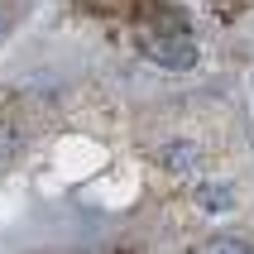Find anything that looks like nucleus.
Masks as SVG:
<instances>
[{
    "label": "nucleus",
    "mask_w": 254,
    "mask_h": 254,
    "mask_svg": "<svg viewBox=\"0 0 254 254\" xmlns=\"http://www.w3.org/2000/svg\"><path fill=\"white\" fill-rule=\"evenodd\" d=\"M235 5H250V0H235Z\"/></svg>",
    "instance_id": "nucleus-5"
},
{
    "label": "nucleus",
    "mask_w": 254,
    "mask_h": 254,
    "mask_svg": "<svg viewBox=\"0 0 254 254\" xmlns=\"http://www.w3.org/2000/svg\"><path fill=\"white\" fill-rule=\"evenodd\" d=\"M163 168L168 173H192L197 168V149H192V144H168V149H163Z\"/></svg>",
    "instance_id": "nucleus-3"
},
{
    "label": "nucleus",
    "mask_w": 254,
    "mask_h": 254,
    "mask_svg": "<svg viewBox=\"0 0 254 254\" xmlns=\"http://www.w3.org/2000/svg\"><path fill=\"white\" fill-rule=\"evenodd\" d=\"M206 250H221V254H250V240H240V235H216Z\"/></svg>",
    "instance_id": "nucleus-4"
},
{
    "label": "nucleus",
    "mask_w": 254,
    "mask_h": 254,
    "mask_svg": "<svg viewBox=\"0 0 254 254\" xmlns=\"http://www.w3.org/2000/svg\"><path fill=\"white\" fill-rule=\"evenodd\" d=\"M144 58L168 67V72H187L197 63V43L187 34H158V39H144Z\"/></svg>",
    "instance_id": "nucleus-1"
},
{
    "label": "nucleus",
    "mask_w": 254,
    "mask_h": 254,
    "mask_svg": "<svg viewBox=\"0 0 254 254\" xmlns=\"http://www.w3.org/2000/svg\"><path fill=\"white\" fill-rule=\"evenodd\" d=\"M197 206H201V211H230V206H235V192H230V187L226 183H211V187H201V192H197Z\"/></svg>",
    "instance_id": "nucleus-2"
}]
</instances>
